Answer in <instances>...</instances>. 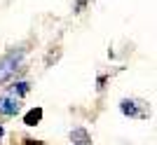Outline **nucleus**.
Listing matches in <instances>:
<instances>
[{"mask_svg":"<svg viewBox=\"0 0 157 145\" xmlns=\"http://www.w3.org/2000/svg\"><path fill=\"white\" fill-rule=\"evenodd\" d=\"M21 59H24V49H21V47L19 49H12L5 59H0V82H7L14 72L19 70Z\"/></svg>","mask_w":157,"mask_h":145,"instance_id":"1","label":"nucleus"},{"mask_svg":"<svg viewBox=\"0 0 157 145\" xmlns=\"http://www.w3.org/2000/svg\"><path fill=\"white\" fill-rule=\"evenodd\" d=\"M120 110L124 112L127 117H136V119H145L148 117V108L143 101H134V99H124L120 103Z\"/></svg>","mask_w":157,"mask_h":145,"instance_id":"2","label":"nucleus"},{"mask_svg":"<svg viewBox=\"0 0 157 145\" xmlns=\"http://www.w3.org/2000/svg\"><path fill=\"white\" fill-rule=\"evenodd\" d=\"M21 110V101L14 99V96H0V112L2 115H17V112Z\"/></svg>","mask_w":157,"mask_h":145,"instance_id":"3","label":"nucleus"},{"mask_svg":"<svg viewBox=\"0 0 157 145\" xmlns=\"http://www.w3.org/2000/svg\"><path fill=\"white\" fill-rule=\"evenodd\" d=\"M71 140L75 145H92V138H89V133L80 126V129H73L71 131Z\"/></svg>","mask_w":157,"mask_h":145,"instance_id":"4","label":"nucleus"},{"mask_svg":"<svg viewBox=\"0 0 157 145\" xmlns=\"http://www.w3.org/2000/svg\"><path fill=\"white\" fill-rule=\"evenodd\" d=\"M42 108H33V110H28L26 115H24V124L26 126H35V124H40V119H42Z\"/></svg>","mask_w":157,"mask_h":145,"instance_id":"5","label":"nucleus"},{"mask_svg":"<svg viewBox=\"0 0 157 145\" xmlns=\"http://www.w3.org/2000/svg\"><path fill=\"white\" fill-rule=\"evenodd\" d=\"M26 91H28V82H14V84L10 87V94H12L14 99H21Z\"/></svg>","mask_w":157,"mask_h":145,"instance_id":"6","label":"nucleus"},{"mask_svg":"<svg viewBox=\"0 0 157 145\" xmlns=\"http://www.w3.org/2000/svg\"><path fill=\"white\" fill-rule=\"evenodd\" d=\"M21 145H42V143H40V140H31V138H26Z\"/></svg>","mask_w":157,"mask_h":145,"instance_id":"7","label":"nucleus"},{"mask_svg":"<svg viewBox=\"0 0 157 145\" xmlns=\"http://www.w3.org/2000/svg\"><path fill=\"white\" fill-rule=\"evenodd\" d=\"M2 133H5V129H2V124H0V138H2Z\"/></svg>","mask_w":157,"mask_h":145,"instance_id":"8","label":"nucleus"}]
</instances>
